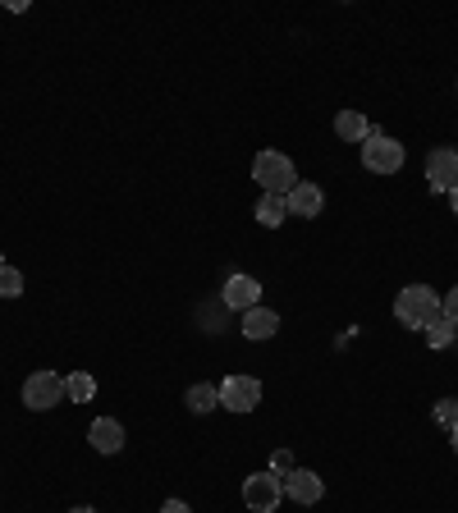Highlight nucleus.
Segmentation results:
<instances>
[{
	"label": "nucleus",
	"instance_id": "obj_15",
	"mask_svg": "<svg viewBox=\"0 0 458 513\" xmlns=\"http://www.w3.org/2000/svg\"><path fill=\"white\" fill-rule=\"evenodd\" d=\"M257 220H262L266 230H280L284 220H289V207H284V197L262 193V202H257Z\"/></svg>",
	"mask_w": 458,
	"mask_h": 513
},
{
	"label": "nucleus",
	"instance_id": "obj_18",
	"mask_svg": "<svg viewBox=\"0 0 458 513\" xmlns=\"http://www.w3.org/2000/svg\"><path fill=\"white\" fill-rule=\"evenodd\" d=\"M426 339H431V349H445L449 339H454V326H449L445 317H436L431 326H426Z\"/></svg>",
	"mask_w": 458,
	"mask_h": 513
},
{
	"label": "nucleus",
	"instance_id": "obj_8",
	"mask_svg": "<svg viewBox=\"0 0 458 513\" xmlns=\"http://www.w3.org/2000/svg\"><path fill=\"white\" fill-rule=\"evenodd\" d=\"M321 495H326V481H321L312 468H294L289 477H284V500H294V504H321Z\"/></svg>",
	"mask_w": 458,
	"mask_h": 513
},
{
	"label": "nucleus",
	"instance_id": "obj_22",
	"mask_svg": "<svg viewBox=\"0 0 458 513\" xmlns=\"http://www.w3.org/2000/svg\"><path fill=\"white\" fill-rule=\"evenodd\" d=\"M161 513H193V509H188L184 500H165V504H161Z\"/></svg>",
	"mask_w": 458,
	"mask_h": 513
},
{
	"label": "nucleus",
	"instance_id": "obj_24",
	"mask_svg": "<svg viewBox=\"0 0 458 513\" xmlns=\"http://www.w3.org/2000/svg\"><path fill=\"white\" fill-rule=\"evenodd\" d=\"M449 445H454V454H458V426H454V431H449Z\"/></svg>",
	"mask_w": 458,
	"mask_h": 513
},
{
	"label": "nucleus",
	"instance_id": "obj_7",
	"mask_svg": "<svg viewBox=\"0 0 458 513\" xmlns=\"http://www.w3.org/2000/svg\"><path fill=\"white\" fill-rule=\"evenodd\" d=\"M426 184L436 193H454L458 188V152L454 147H431L426 152Z\"/></svg>",
	"mask_w": 458,
	"mask_h": 513
},
{
	"label": "nucleus",
	"instance_id": "obj_4",
	"mask_svg": "<svg viewBox=\"0 0 458 513\" xmlns=\"http://www.w3.org/2000/svg\"><path fill=\"white\" fill-rule=\"evenodd\" d=\"M284 500V477L280 472H252L248 481H243V504H248L252 513H275Z\"/></svg>",
	"mask_w": 458,
	"mask_h": 513
},
{
	"label": "nucleus",
	"instance_id": "obj_17",
	"mask_svg": "<svg viewBox=\"0 0 458 513\" xmlns=\"http://www.w3.org/2000/svg\"><path fill=\"white\" fill-rule=\"evenodd\" d=\"M23 294V271H14L10 262L0 266V298H19Z\"/></svg>",
	"mask_w": 458,
	"mask_h": 513
},
{
	"label": "nucleus",
	"instance_id": "obj_9",
	"mask_svg": "<svg viewBox=\"0 0 458 513\" xmlns=\"http://www.w3.org/2000/svg\"><path fill=\"white\" fill-rule=\"evenodd\" d=\"M284 207H289V216L317 220L321 211H326V193H321V184H307V179H298L294 193L284 197Z\"/></svg>",
	"mask_w": 458,
	"mask_h": 513
},
{
	"label": "nucleus",
	"instance_id": "obj_1",
	"mask_svg": "<svg viewBox=\"0 0 458 513\" xmlns=\"http://www.w3.org/2000/svg\"><path fill=\"white\" fill-rule=\"evenodd\" d=\"M436 317H440V294L431 284H408V289L394 294V321L404 330H426Z\"/></svg>",
	"mask_w": 458,
	"mask_h": 513
},
{
	"label": "nucleus",
	"instance_id": "obj_13",
	"mask_svg": "<svg viewBox=\"0 0 458 513\" xmlns=\"http://www.w3.org/2000/svg\"><path fill=\"white\" fill-rule=\"evenodd\" d=\"M335 133L344 142H367L376 129L367 124V115H362V110H339V115H335Z\"/></svg>",
	"mask_w": 458,
	"mask_h": 513
},
{
	"label": "nucleus",
	"instance_id": "obj_3",
	"mask_svg": "<svg viewBox=\"0 0 458 513\" xmlns=\"http://www.w3.org/2000/svg\"><path fill=\"white\" fill-rule=\"evenodd\" d=\"M362 165H367L371 175H399L404 170V142H394L390 133L376 129L362 142Z\"/></svg>",
	"mask_w": 458,
	"mask_h": 513
},
{
	"label": "nucleus",
	"instance_id": "obj_20",
	"mask_svg": "<svg viewBox=\"0 0 458 513\" xmlns=\"http://www.w3.org/2000/svg\"><path fill=\"white\" fill-rule=\"evenodd\" d=\"M440 317H445L449 326H458V284H454V289H449L445 298H440Z\"/></svg>",
	"mask_w": 458,
	"mask_h": 513
},
{
	"label": "nucleus",
	"instance_id": "obj_21",
	"mask_svg": "<svg viewBox=\"0 0 458 513\" xmlns=\"http://www.w3.org/2000/svg\"><path fill=\"white\" fill-rule=\"evenodd\" d=\"M271 472H280V477H289V472H294V459H289V454H275V468Z\"/></svg>",
	"mask_w": 458,
	"mask_h": 513
},
{
	"label": "nucleus",
	"instance_id": "obj_12",
	"mask_svg": "<svg viewBox=\"0 0 458 513\" xmlns=\"http://www.w3.org/2000/svg\"><path fill=\"white\" fill-rule=\"evenodd\" d=\"M88 440L97 454H120L124 449V426L115 422V417H97V422L88 426Z\"/></svg>",
	"mask_w": 458,
	"mask_h": 513
},
{
	"label": "nucleus",
	"instance_id": "obj_14",
	"mask_svg": "<svg viewBox=\"0 0 458 513\" xmlns=\"http://www.w3.org/2000/svg\"><path fill=\"white\" fill-rule=\"evenodd\" d=\"M184 404L193 408L197 417L202 413H216L220 408V385H207V381H197V385H188V394H184Z\"/></svg>",
	"mask_w": 458,
	"mask_h": 513
},
{
	"label": "nucleus",
	"instance_id": "obj_25",
	"mask_svg": "<svg viewBox=\"0 0 458 513\" xmlns=\"http://www.w3.org/2000/svg\"><path fill=\"white\" fill-rule=\"evenodd\" d=\"M69 513H97V509H92V504H78V509H69Z\"/></svg>",
	"mask_w": 458,
	"mask_h": 513
},
{
	"label": "nucleus",
	"instance_id": "obj_11",
	"mask_svg": "<svg viewBox=\"0 0 458 513\" xmlns=\"http://www.w3.org/2000/svg\"><path fill=\"white\" fill-rule=\"evenodd\" d=\"M243 335L248 339H257V344H262V339H275L280 335V312H271V307H248V312H243Z\"/></svg>",
	"mask_w": 458,
	"mask_h": 513
},
{
	"label": "nucleus",
	"instance_id": "obj_19",
	"mask_svg": "<svg viewBox=\"0 0 458 513\" xmlns=\"http://www.w3.org/2000/svg\"><path fill=\"white\" fill-rule=\"evenodd\" d=\"M436 422L454 431V426H458V399H440V404H436Z\"/></svg>",
	"mask_w": 458,
	"mask_h": 513
},
{
	"label": "nucleus",
	"instance_id": "obj_10",
	"mask_svg": "<svg viewBox=\"0 0 458 513\" xmlns=\"http://www.w3.org/2000/svg\"><path fill=\"white\" fill-rule=\"evenodd\" d=\"M225 307L229 312H248V307H257L262 303V284L252 280V275H229L225 280Z\"/></svg>",
	"mask_w": 458,
	"mask_h": 513
},
{
	"label": "nucleus",
	"instance_id": "obj_23",
	"mask_svg": "<svg viewBox=\"0 0 458 513\" xmlns=\"http://www.w3.org/2000/svg\"><path fill=\"white\" fill-rule=\"evenodd\" d=\"M449 207H454V216H458V188H454V193H449Z\"/></svg>",
	"mask_w": 458,
	"mask_h": 513
},
{
	"label": "nucleus",
	"instance_id": "obj_2",
	"mask_svg": "<svg viewBox=\"0 0 458 513\" xmlns=\"http://www.w3.org/2000/svg\"><path fill=\"white\" fill-rule=\"evenodd\" d=\"M252 179L262 184V193H271V197H289L294 193V184H298V170H294V161L284 152H257V161H252Z\"/></svg>",
	"mask_w": 458,
	"mask_h": 513
},
{
	"label": "nucleus",
	"instance_id": "obj_6",
	"mask_svg": "<svg viewBox=\"0 0 458 513\" xmlns=\"http://www.w3.org/2000/svg\"><path fill=\"white\" fill-rule=\"evenodd\" d=\"M257 404H262V381L257 376H229V381H220V408L252 413Z\"/></svg>",
	"mask_w": 458,
	"mask_h": 513
},
{
	"label": "nucleus",
	"instance_id": "obj_16",
	"mask_svg": "<svg viewBox=\"0 0 458 513\" xmlns=\"http://www.w3.org/2000/svg\"><path fill=\"white\" fill-rule=\"evenodd\" d=\"M92 394H97V381H92L88 372L65 376V399H69V404H88Z\"/></svg>",
	"mask_w": 458,
	"mask_h": 513
},
{
	"label": "nucleus",
	"instance_id": "obj_5",
	"mask_svg": "<svg viewBox=\"0 0 458 513\" xmlns=\"http://www.w3.org/2000/svg\"><path fill=\"white\" fill-rule=\"evenodd\" d=\"M23 404L33 408V413H46V408L65 404V376L60 372H33L23 381Z\"/></svg>",
	"mask_w": 458,
	"mask_h": 513
}]
</instances>
